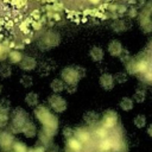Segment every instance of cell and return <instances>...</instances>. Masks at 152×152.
<instances>
[{
    "instance_id": "cell-20",
    "label": "cell",
    "mask_w": 152,
    "mask_h": 152,
    "mask_svg": "<svg viewBox=\"0 0 152 152\" xmlns=\"http://www.w3.org/2000/svg\"><path fill=\"white\" fill-rule=\"evenodd\" d=\"M7 58H8L10 63H12V64H18V63L21 61L23 55H21V52H20L19 50H11V51L8 52V55H7Z\"/></svg>"
},
{
    "instance_id": "cell-11",
    "label": "cell",
    "mask_w": 152,
    "mask_h": 152,
    "mask_svg": "<svg viewBox=\"0 0 152 152\" xmlns=\"http://www.w3.org/2000/svg\"><path fill=\"white\" fill-rule=\"evenodd\" d=\"M124 51L122 44L118 40V39H113L109 44H108V52L112 57H119L121 55V52Z\"/></svg>"
},
{
    "instance_id": "cell-6",
    "label": "cell",
    "mask_w": 152,
    "mask_h": 152,
    "mask_svg": "<svg viewBox=\"0 0 152 152\" xmlns=\"http://www.w3.org/2000/svg\"><path fill=\"white\" fill-rule=\"evenodd\" d=\"M48 102H49L50 107H51L56 113H63V112L66 109V107H68L65 99H63V97H62L61 95H58V94L51 95V96L48 99Z\"/></svg>"
},
{
    "instance_id": "cell-28",
    "label": "cell",
    "mask_w": 152,
    "mask_h": 152,
    "mask_svg": "<svg viewBox=\"0 0 152 152\" xmlns=\"http://www.w3.org/2000/svg\"><path fill=\"white\" fill-rule=\"evenodd\" d=\"M12 147H13L14 152H27V147L21 141H13Z\"/></svg>"
},
{
    "instance_id": "cell-22",
    "label": "cell",
    "mask_w": 152,
    "mask_h": 152,
    "mask_svg": "<svg viewBox=\"0 0 152 152\" xmlns=\"http://www.w3.org/2000/svg\"><path fill=\"white\" fill-rule=\"evenodd\" d=\"M119 106H120V108H121L122 110L128 112V110L133 109L134 103H133V100H132V99H129V97L125 96V97H122V99H121V101H120Z\"/></svg>"
},
{
    "instance_id": "cell-16",
    "label": "cell",
    "mask_w": 152,
    "mask_h": 152,
    "mask_svg": "<svg viewBox=\"0 0 152 152\" xmlns=\"http://www.w3.org/2000/svg\"><path fill=\"white\" fill-rule=\"evenodd\" d=\"M112 28H113L114 32H124V31H126V30L128 28V26H127L126 20L120 18V19H115V20L113 21Z\"/></svg>"
},
{
    "instance_id": "cell-19",
    "label": "cell",
    "mask_w": 152,
    "mask_h": 152,
    "mask_svg": "<svg viewBox=\"0 0 152 152\" xmlns=\"http://www.w3.org/2000/svg\"><path fill=\"white\" fill-rule=\"evenodd\" d=\"M99 114L96 113V112H93V110H90V112H86L84 113V115H83V120L88 124V125H94V124H96L97 121H99Z\"/></svg>"
},
{
    "instance_id": "cell-27",
    "label": "cell",
    "mask_w": 152,
    "mask_h": 152,
    "mask_svg": "<svg viewBox=\"0 0 152 152\" xmlns=\"http://www.w3.org/2000/svg\"><path fill=\"white\" fill-rule=\"evenodd\" d=\"M133 124H134V126L138 127V128L145 127V126H146V118H145V115H140V114L135 115L134 119H133Z\"/></svg>"
},
{
    "instance_id": "cell-15",
    "label": "cell",
    "mask_w": 152,
    "mask_h": 152,
    "mask_svg": "<svg viewBox=\"0 0 152 152\" xmlns=\"http://www.w3.org/2000/svg\"><path fill=\"white\" fill-rule=\"evenodd\" d=\"M20 132L24 133V135H25L26 138H33V137L36 135V133H37V129H36V126H34L31 121H27V122L23 126V128H21Z\"/></svg>"
},
{
    "instance_id": "cell-5",
    "label": "cell",
    "mask_w": 152,
    "mask_h": 152,
    "mask_svg": "<svg viewBox=\"0 0 152 152\" xmlns=\"http://www.w3.org/2000/svg\"><path fill=\"white\" fill-rule=\"evenodd\" d=\"M61 43V36L59 33H57L56 31H46L42 38H40V42H39V46L44 45L45 49H51V48H55L57 45H59Z\"/></svg>"
},
{
    "instance_id": "cell-35",
    "label": "cell",
    "mask_w": 152,
    "mask_h": 152,
    "mask_svg": "<svg viewBox=\"0 0 152 152\" xmlns=\"http://www.w3.org/2000/svg\"><path fill=\"white\" fill-rule=\"evenodd\" d=\"M76 89H77L76 84H66V86H65V90H66L68 93H71V94H74V93L76 91Z\"/></svg>"
},
{
    "instance_id": "cell-26",
    "label": "cell",
    "mask_w": 152,
    "mask_h": 152,
    "mask_svg": "<svg viewBox=\"0 0 152 152\" xmlns=\"http://www.w3.org/2000/svg\"><path fill=\"white\" fill-rule=\"evenodd\" d=\"M146 99V91L145 89H137L134 91V95H133V100L138 103H142Z\"/></svg>"
},
{
    "instance_id": "cell-4",
    "label": "cell",
    "mask_w": 152,
    "mask_h": 152,
    "mask_svg": "<svg viewBox=\"0 0 152 152\" xmlns=\"http://www.w3.org/2000/svg\"><path fill=\"white\" fill-rule=\"evenodd\" d=\"M28 121V116L27 113L21 109V108H17L13 110L12 114V129L14 131V133H18L21 131L23 126Z\"/></svg>"
},
{
    "instance_id": "cell-30",
    "label": "cell",
    "mask_w": 152,
    "mask_h": 152,
    "mask_svg": "<svg viewBox=\"0 0 152 152\" xmlns=\"http://www.w3.org/2000/svg\"><path fill=\"white\" fill-rule=\"evenodd\" d=\"M8 52H10V48L7 45L0 44V61L5 59L7 57V55H8Z\"/></svg>"
},
{
    "instance_id": "cell-32",
    "label": "cell",
    "mask_w": 152,
    "mask_h": 152,
    "mask_svg": "<svg viewBox=\"0 0 152 152\" xmlns=\"http://www.w3.org/2000/svg\"><path fill=\"white\" fill-rule=\"evenodd\" d=\"M119 58L121 59V62H122L124 64H126V63L131 59V58H129V53H128V51H127V50H125V49H124V51L121 52V55L119 56Z\"/></svg>"
},
{
    "instance_id": "cell-23",
    "label": "cell",
    "mask_w": 152,
    "mask_h": 152,
    "mask_svg": "<svg viewBox=\"0 0 152 152\" xmlns=\"http://www.w3.org/2000/svg\"><path fill=\"white\" fill-rule=\"evenodd\" d=\"M125 65H126V70H127V72H128L129 75H135V74H138V64H137V59H135V58L129 59Z\"/></svg>"
},
{
    "instance_id": "cell-33",
    "label": "cell",
    "mask_w": 152,
    "mask_h": 152,
    "mask_svg": "<svg viewBox=\"0 0 152 152\" xmlns=\"http://www.w3.org/2000/svg\"><path fill=\"white\" fill-rule=\"evenodd\" d=\"M74 133H75V131H74L71 127H64V128H63V135H64L66 139L74 137Z\"/></svg>"
},
{
    "instance_id": "cell-14",
    "label": "cell",
    "mask_w": 152,
    "mask_h": 152,
    "mask_svg": "<svg viewBox=\"0 0 152 152\" xmlns=\"http://www.w3.org/2000/svg\"><path fill=\"white\" fill-rule=\"evenodd\" d=\"M82 150V142L76 138H69L66 142V151L68 152H81Z\"/></svg>"
},
{
    "instance_id": "cell-12",
    "label": "cell",
    "mask_w": 152,
    "mask_h": 152,
    "mask_svg": "<svg viewBox=\"0 0 152 152\" xmlns=\"http://www.w3.org/2000/svg\"><path fill=\"white\" fill-rule=\"evenodd\" d=\"M13 135L10 132H1L0 133V147L2 150H8L13 145Z\"/></svg>"
},
{
    "instance_id": "cell-36",
    "label": "cell",
    "mask_w": 152,
    "mask_h": 152,
    "mask_svg": "<svg viewBox=\"0 0 152 152\" xmlns=\"http://www.w3.org/2000/svg\"><path fill=\"white\" fill-rule=\"evenodd\" d=\"M31 152H44V148H43V147H36V148H33Z\"/></svg>"
},
{
    "instance_id": "cell-2",
    "label": "cell",
    "mask_w": 152,
    "mask_h": 152,
    "mask_svg": "<svg viewBox=\"0 0 152 152\" xmlns=\"http://www.w3.org/2000/svg\"><path fill=\"white\" fill-rule=\"evenodd\" d=\"M34 115L40 121V124L43 126L42 131L45 132L46 134H49L50 137H53L57 132V128H58L57 118L44 106H38L34 109Z\"/></svg>"
},
{
    "instance_id": "cell-18",
    "label": "cell",
    "mask_w": 152,
    "mask_h": 152,
    "mask_svg": "<svg viewBox=\"0 0 152 152\" xmlns=\"http://www.w3.org/2000/svg\"><path fill=\"white\" fill-rule=\"evenodd\" d=\"M74 134L76 135V139H78L81 142H88L90 140V133L84 128H77Z\"/></svg>"
},
{
    "instance_id": "cell-13",
    "label": "cell",
    "mask_w": 152,
    "mask_h": 152,
    "mask_svg": "<svg viewBox=\"0 0 152 152\" xmlns=\"http://www.w3.org/2000/svg\"><path fill=\"white\" fill-rule=\"evenodd\" d=\"M89 57L94 62H101L103 59V57H104V51L100 46H93L89 50Z\"/></svg>"
},
{
    "instance_id": "cell-8",
    "label": "cell",
    "mask_w": 152,
    "mask_h": 152,
    "mask_svg": "<svg viewBox=\"0 0 152 152\" xmlns=\"http://www.w3.org/2000/svg\"><path fill=\"white\" fill-rule=\"evenodd\" d=\"M138 17H139V24H140L141 31L144 33L152 32V18H151V14L145 12L144 10H141L139 12Z\"/></svg>"
},
{
    "instance_id": "cell-31",
    "label": "cell",
    "mask_w": 152,
    "mask_h": 152,
    "mask_svg": "<svg viewBox=\"0 0 152 152\" xmlns=\"http://www.w3.org/2000/svg\"><path fill=\"white\" fill-rule=\"evenodd\" d=\"M8 119V112L5 108H0V125L5 124Z\"/></svg>"
},
{
    "instance_id": "cell-10",
    "label": "cell",
    "mask_w": 152,
    "mask_h": 152,
    "mask_svg": "<svg viewBox=\"0 0 152 152\" xmlns=\"http://www.w3.org/2000/svg\"><path fill=\"white\" fill-rule=\"evenodd\" d=\"M19 65H20V69L25 70V71H32L36 69L37 66V61L33 58V57H30V56H23L21 61L19 62Z\"/></svg>"
},
{
    "instance_id": "cell-29",
    "label": "cell",
    "mask_w": 152,
    "mask_h": 152,
    "mask_svg": "<svg viewBox=\"0 0 152 152\" xmlns=\"http://www.w3.org/2000/svg\"><path fill=\"white\" fill-rule=\"evenodd\" d=\"M20 83H21L25 88H28V87L32 86L33 80H32V77H31L30 75H24V76H21V78H20Z\"/></svg>"
},
{
    "instance_id": "cell-9",
    "label": "cell",
    "mask_w": 152,
    "mask_h": 152,
    "mask_svg": "<svg viewBox=\"0 0 152 152\" xmlns=\"http://www.w3.org/2000/svg\"><path fill=\"white\" fill-rule=\"evenodd\" d=\"M99 82H100V87H101L103 90H112V89L114 88V84H115L114 77H113V75L109 74V72L102 74V75L100 76Z\"/></svg>"
},
{
    "instance_id": "cell-21",
    "label": "cell",
    "mask_w": 152,
    "mask_h": 152,
    "mask_svg": "<svg viewBox=\"0 0 152 152\" xmlns=\"http://www.w3.org/2000/svg\"><path fill=\"white\" fill-rule=\"evenodd\" d=\"M25 102H26V104L30 106V107H37V104H38V102H39V96H38L36 93L31 91V93H28V94L25 96Z\"/></svg>"
},
{
    "instance_id": "cell-37",
    "label": "cell",
    "mask_w": 152,
    "mask_h": 152,
    "mask_svg": "<svg viewBox=\"0 0 152 152\" xmlns=\"http://www.w3.org/2000/svg\"><path fill=\"white\" fill-rule=\"evenodd\" d=\"M147 134H148V135L152 138V124H151V125L147 127Z\"/></svg>"
},
{
    "instance_id": "cell-1",
    "label": "cell",
    "mask_w": 152,
    "mask_h": 152,
    "mask_svg": "<svg viewBox=\"0 0 152 152\" xmlns=\"http://www.w3.org/2000/svg\"><path fill=\"white\" fill-rule=\"evenodd\" d=\"M144 0H0V32L14 30L23 43H30L33 31L46 21L69 20L86 23L93 19H120L138 15Z\"/></svg>"
},
{
    "instance_id": "cell-38",
    "label": "cell",
    "mask_w": 152,
    "mask_h": 152,
    "mask_svg": "<svg viewBox=\"0 0 152 152\" xmlns=\"http://www.w3.org/2000/svg\"><path fill=\"white\" fill-rule=\"evenodd\" d=\"M1 90H2V87H1V84H0V93H1Z\"/></svg>"
},
{
    "instance_id": "cell-7",
    "label": "cell",
    "mask_w": 152,
    "mask_h": 152,
    "mask_svg": "<svg viewBox=\"0 0 152 152\" xmlns=\"http://www.w3.org/2000/svg\"><path fill=\"white\" fill-rule=\"evenodd\" d=\"M118 114L115 110H106L103 116H102V120H101V126L107 128V129H110V128H114L116 125H118Z\"/></svg>"
},
{
    "instance_id": "cell-17",
    "label": "cell",
    "mask_w": 152,
    "mask_h": 152,
    "mask_svg": "<svg viewBox=\"0 0 152 152\" xmlns=\"http://www.w3.org/2000/svg\"><path fill=\"white\" fill-rule=\"evenodd\" d=\"M50 87H51L52 91H55L56 94H58V93H61V91H63L65 89V82L63 80H61V78H55L50 83Z\"/></svg>"
},
{
    "instance_id": "cell-3",
    "label": "cell",
    "mask_w": 152,
    "mask_h": 152,
    "mask_svg": "<svg viewBox=\"0 0 152 152\" xmlns=\"http://www.w3.org/2000/svg\"><path fill=\"white\" fill-rule=\"evenodd\" d=\"M84 75H86V70L82 66H78V65L65 66L61 71L62 80L66 84H77L78 81L82 77H84Z\"/></svg>"
},
{
    "instance_id": "cell-25",
    "label": "cell",
    "mask_w": 152,
    "mask_h": 152,
    "mask_svg": "<svg viewBox=\"0 0 152 152\" xmlns=\"http://www.w3.org/2000/svg\"><path fill=\"white\" fill-rule=\"evenodd\" d=\"M113 77H114V82L115 83L124 84L128 80V74L127 72H124V71H120V72H116L115 75H113Z\"/></svg>"
},
{
    "instance_id": "cell-24",
    "label": "cell",
    "mask_w": 152,
    "mask_h": 152,
    "mask_svg": "<svg viewBox=\"0 0 152 152\" xmlns=\"http://www.w3.org/2000/svg\"><path fill=\"white\" fill-rule=\"evenodd\" d=\"M12 75V68L10 64H6V63H2L0 65V76L2 78H8L10 76Z\"/></svg>"
},
{
    "instance_id": "cell-34",
    "label": "cell",
    "mask_w": 152,
    "mask_h": 152,
    "mask_svg": "<svg viewBox=\"0 0 152 152\" xmlns=\"http://www.w3.org/2000/svg\"><path fill=\"white\" fill-rule=\"evenodd\" d=\"M145 12H147V13H150L151 15H152V0H148L147 2H145L144 4V8H142Z\"/></svg>"
}]
</instances>
